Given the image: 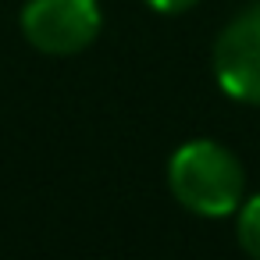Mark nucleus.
Returning <instances> with one entry per match:
<instances>
[{"mask_svg":"<svg viewBox=\"0 0 260 260\" xmlns=\"http://www.w3.org/2000/svg\"><path fill=\"white\" fill-rule=\"evenodd\" d=\"M214 79L232 100L260 107V4L239 11L214 40Z\"/></svg>","mask_w":260,"mask_h":260,"instance_id":"obj_3","label":"nucleus"},{"mask_svg":"<svg viewBox=\"0 0 260 260\" xmlns=\"http://www.w3.org/2000/svg\"><path fill=\"white\" fill-rule=\"evenodd\" d=\"M25 40L54 57H68L86 50L100 32L96 0H32L22 11Z\"/></svg>","mask_w":260,"mask_h":260,"instance_id":"obj_2","label":"nucleus"},{"mask_svg":"<svg viewBox=\"0 0 260 260\" xmlns=\"http://www.w3.org/2000/svg\"><path fill=\"white\" fill-rule=\"evenodd\" d=\"M146 4L160 15H178V11H189L192 4H200V0H146Z\"/></svg>","mask_w":260,"mask_h":260,"instance_id":"obj_5","label":"nucleus"},{"mask_svg":"<svg viewBox=\"0 0 260 260\" xmlns=\"http://www.w3.org/2000/svg\"><path fill=\"white\" fill-rule=\"evenodd\" d=\"M235 235H239V246H242L253 260H260V192L249 196V200L239 207Z\"/></svg>","mask_w":260,"mask_h":260,"instance_id":"obj_4","label":"nucleus"},{"mask_svg":"<svg viewBox=\"0 0 260 260\" xmlns=\"http://www.w3.org/2000/svg\"><path fill=\"white\" fill-rule=\"evenodd\" d=\"M175 200L200 217H228L242 207L246 171L239 157L214 139H189L168 160Z\"/></svg>","mask_w":260,"mask_h":260,"instance_id":"obj_1","label":"nucleus"}]
</instances>
